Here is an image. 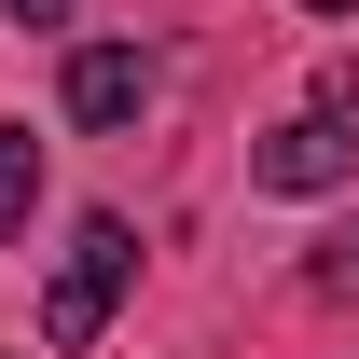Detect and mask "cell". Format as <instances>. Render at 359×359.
<instances>
[{"label":"cell","instance_id":"obj_5","mask_svg":"<svg viewBox=\"0 0 359 359\" xmlns=\"http://www.w3.org/2000/svg\"><path fill=\"white\" fill-rule=\"evenodd\" d=\"M304 276H318V304H359V222H346V235H318V263H304Z\"/></svg>","mask_w":359,"mask_h":359},{"label":"cell","instance_id":"obj_4","mask_svg":"<svg viewBox=\"0 0 359 359\" xmlns=\"http://www.w3.org/2000/svg\"><path fill=\"white\" fill-rule=\"evenodd\" d=\"M28 208H42V138L0 125V235H28Z\"/></svg>","mask_w":359,"mask_h":359},{"label":"cell","instance_id":"obj_7","mask_svg":"<svg viewBox=\"0 0 359 359\" xmlns=\"http://www.w3.org/2000/svg\"><path fill=\"white\" fill-rule=\"evenodd\" d=\"M304 14H359V0H304Z\"/></svg>","mask_w":359,"mask_h":359},{"label":"cell","instance_id":"obj_3","mask_svg":"<svg viewBox=\"0 0 359 359\" xmlns=\"http://www.w3.org/2000/svg\"><path fill=\"white\" fill-rule=\"evenodd\" d=\"M138 111H152V55L138 42H83L69 55V125L111 138V125H138Z\"/></svg>","mask_w":359,"mask_h":359},{"label":"cell","instance_id":"obj_6","mask_svg":"<svg viewBox=\"0 0 359 359\" xmlns=\"http://www.w3.org/2000/svg\"><path fill=\"white\" fill-rule=\"evenodd\" d=\"M0 14H14V28H69V0H0Z\"/></svg>","mask_w":359,"mask_h":359},{"label":"cell","instance_id":"obj_1","mask_svg":"<svg viewBox=\"0 0 359 359\" xmlns=\"http://www.w3.org/2000/svg\"><path fill=\"white\" fill-rule=\"evenodd\" d=\"M249 180H263V194H332V180H359V55L318 69V97L249 152Z\"/></svg>","mask_w":359,"mask_h":359},{"label":"cell","instance_id":"obj_2","mask_svg":"<svg viewBox=\"0 0 359 359\" xmlns=\"http://www.w3.org/2000/svg\"><path fill=\"white\" fill-rule=\"evenodd\" d=\"M125 276H138V235L111 222V208H83L69 249H55V290H42V346H97L111 304H125Z\"/></svg>","mask_w":359,"mask_h":359}]
</instances>
